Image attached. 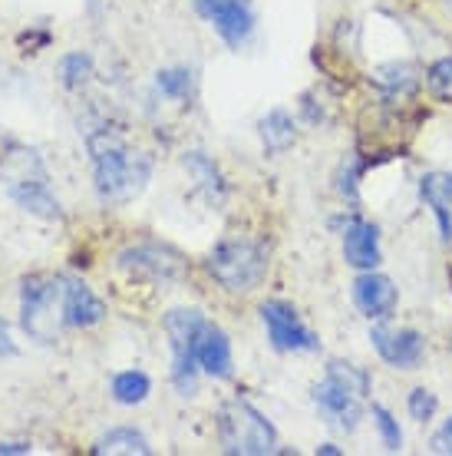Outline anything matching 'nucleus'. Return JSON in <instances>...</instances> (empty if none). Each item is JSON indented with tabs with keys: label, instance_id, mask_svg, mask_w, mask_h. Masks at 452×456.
Returning <instances> with one entry per match:
<instances>
[{
	"label": "nucleus",
	"instance_id": "nucleus-1",
	"mask_svg": "<svg viewBox=\"0 0 452 456\" xmlns=\"http://www.w3.org/2000/svg\"><path fill=\"white\" fill-rule=\"evenodd\" d=\"M93 175H96V192L102 202H129L142 192L152 172V159L142 152H133L123 139L100 129L90 136Z\"/></svg>",
	"mask_w": 452,
	"mask_h": 456
},
{
	"label": "nucleus",
	"instance_id": "nucleus-2",
	"mask_svg": "<svg viewBox=\"0 0 452 456\" xmlns=\"http://www.w3.org/2000/svg\"><path fill=\"white\" fill-rule=\"evenodd\" d=\"M205 268L225 291L245 295V291H254L264 281V274H268V251L261 248L258 241L228 239L208 255Z\"/></svg>",
	"mask_w": 452,
	"mask_h": 456
},
{
	"label": "nucleus",
	"instance_id": "nucleus-3",
	"mask_svg": "<svg viewBox=\"0 0 452 456\" xmlns=\"http://www.w3.org/2000/svg\"><path fill=\"white\" fill-rule=\"evenodd\" d=\"M370 390V374L360 370L357 364H343V361H330L324 384H317L314 400L320 413L340 423L343 430H353L360 420V397Z\"/></svg>",
	"mask_w": 452,
	"mask_h": 456
},
{
	"label": "nucleus",
	"instance_id": "nucleus-4",
	"mask_svg": "<svg viewBox=\"0 0 452 456\" xmlns=\"http://www.w3.org/2000/svg\"><path fill=\"white\" fill-rule=\"evenodd\" d=\"M222 446L225 453H241V456H261L274 453L278 434L274 427L264 420V413H258L248 400H228L222 407Z\"/></svg>",
	"mask_w": 452,
	"mask_h": 456
},
{
	"label": "nucleus",
	"instance_id": "nucleus-5",
	"mask_svg": "<svg viewBox=\"0 0 452 456\" xmlns=\"http://www.w3.org/2000/svg\"><path fill=\"white\" fill-rule=\"evenodd\" d=\"M205 331L202 311L175 308L165 314V334L172 344V380L182 397L195 394V364H198V338Z\"/></svg>",
	"mask_w": 452,
	"mask_h": 456
},
{
	"label": "nucleus",
	"instance_id": "nucleus-6",
	"mask_svg": "<svg viewBox=\"0 0 452 456\" xmlns=\"http://www.w3.org/2000/svg\"><path fill=\"white\" fill-rule=\"evenodd\" d=\"M23 331L40 344L57 341L60 328L67 321L63 308V281H46V278H30L23 285Z\"/></svg>",
	"mask_w": 452,
	"mask_h": 456
},
{
	"label": "nucleus",
	"instance_id": "nucleus-7",
	"mask_svg": "<svg viewBox=\"0 0 452 456\" xmlns=\"http://www.w3.org/2000/svg\"><path fill=\"white\" fill-rule=\"evenodd\" d=\"M4 179H7V189L11 195L20 202L27 212H34L40 218H60V202L50 195L46 189V179H44V169H40V159H36V152H27L23 149V169L13 172L4 166Z\"/></svg>",
	"mask_w": 452,
	"mask_h": 456
},
{
	"label": "nucleus",
	"instance_id": "nucleus-8",
	"mask_svg": "<svg viewBox=\"0 0 452 456\" xmlns=\"http://www.w3.org/2000/svg\"><path fill=\"white\" fill-rule=\"evenodd\" d=\"M261 321L278 351H314L317 347V334L307 328L287 301H268L261 308Z\"/></svg>",
	"mask_w": 452,
	"mask_h": 456
},
{
	"label": "nucleus",
	"instance_id": "nucleus-9",
	"mask_svg": "<svg viewBox=\"0 0 452 456\" xmlns=\"http://www.w3.org/2000/svg\"><path fill=\"white\" fill-rule=\"evenodd\" d=\"M195 11L212 20L228 46H241L251 34V0H195Z\"/></svg>",
	"mask_w": 452,
	"mask_h": 456
},
{
	"label": "nucleus",
	"instance_id": "nucleus-10",
	"mask_svg": "<svg viewBox=\"0 0 452 456\" xmlns=\"http://www.w3.org/2000/svg\"><path fill=\"white\" fill-rule=\"evenodd\" d=\"M119 268L156 278V281H175V278L185 274L182 255L175 248H169V245H136V248H125L119 255Z\"/></svg>",
	"mask_w": 452,
	"mask_h": 456
},
{
	"label": "nucleus",
	"instance_id": "nucleus-11",
	"mask_svg": "<svg viewBox=\"0 0 452 456\" xmlns=\"http://www.w3.org/2000/svg\"><path fill=\"white\" fill-rule=\"evenodd\" d=\"M370 341H374L376 354L396 370H416L423 364V354H426L423 334L413 328H400V331L396 328H374Z\"/></svg>",
	"mask_w": 452,
	"mask_h": 456
},
{
	"label": "nucleus",
	"instance_id": "nucleus-12",
	"mask_svg": "<svg viewBox=\"0 0 452 456\" xmlns=\"http://www.w3.org/2000/svg\"><path fill=\"white\" fill-rule=\"evenodd\" d=\"M396 285L386 278V274L376 272H363L357 281H353V305L360 308V314H367L370 321H383L393 314L396 308Z\"/></svg>",
	"mask_w": 452,
	"mask_h": 456
},
{
	"label": "nucleus",
	"instance_id": "nucleus-13",
	"mask_svg": "<svg viewBox=\"0 0 452 456\" xmlns=\"http://www.w3.org/2000/svg\"><path fill=\"white\" fill-rule=\"evenodd\" d=\"M343 258L360 272H374L380 265V228L374 222L353 218L343 228Z\"/></svg>",
	"mask_w": 452,
	"mask_h": 456
},
{
	"label": "nucleus",
	"instance_id": "nucleus-14",
	"mask_svg": "<svg viewBox=\"0 0 452 456\" xmlns=\"http://www.w3.org/2000/svg\"><path fill=\"white\" fill-rule=\"evenodd\" d=\"M63 281V308H67V324L73 328H93L106 318L102 301L93 295L90 288L83 285L79 278H60Z\"/></svg>",
	"mask_w": 452,
	"mask_h": 456
},
{
	"label": "nucleus",
	"instance_id": "nucleus-15",
	"mask_svg": "<svg viewBox=\"0 0 452 456\" xmlns=\"http://www.w3.org/2000/svg\"><path fill=\"white\" fill-rule=\"evenodd\" d=\"M419 192L440 222L442 241L452 239V172H426L419 179Z\"/></svg>",
	"mask_w": 452,
	"mask_h": 456
},
{
	"label": "nucleus",
	"instance_id": "nucleus-16",
	"mask_svg": "<svg viewBox=\"0 0 452 456\" xmlns=\"http://www.w3.org/2000/svg\"><path fill=\"white\" fill-rule=\"evenodd\" d=\"M198 364L205 374L218 377V380L231 377V344H228V334L222 328L205 324L202 338H198Z\"/></svg>",
	"mask_w": 452,
	"mask_h": 456
},
{
	"label": "nucleus",
	"instance_id": "nucleus-17",
	"mask_svg": "<svg viewBox=\"0 0 452 456\" xmlns=\"http://www.w3.org/2000/svg\"><path fill=\"white\" fill-rule=\"evenodd\" d=\"M258 129H261V142H264L268 152H287L297 139L295 119L284 113V110H271V113L261 119Z\"/></svg>",
	"mask_w": 452,
	"mask_h": 456
},
{
	"label": "nucleus",
	"instance_id": "nucleus-18",
	"mask_svg": "<svg viewBox=\"0 0 452 456\" xmlns=\"http://www.w3.org/2000/svg\"><path fill=\"white\" fill-rule=\"evenodd\" d=\"M93 453H123V456H146L152 453L149 440L139 430H129V427H119V430H109L106 436L96 440Z\"/></svg>",
	"mask_w": 452,
	"mask_h": 456
},
{
	"label": "nucleus",
	"instance_id": "nucleus-19",
	"mask_svg": "<svg viewBox=\"0 0 452 456\" xmlns=\"http://www.w3.org/2000/svg\"><path fill=\"white\" fill-rule=\"evenodd\" d=\"M149 377L142 370H123V374L113 377V397L125 407H136L149 397Z\"/></svg>",
	"mask_w": 452,
	"mask_h": 456
},
{
	"label": "nucleus",
	"instance_id": "nucleus-20",
	"mask_svg": "<svg viewBox=\"0 0 452 456\" xmlns=\"http://www.w3.org/2000/svg\"><path fill=\"white\" fill-rule=\"evenodd\" d=\"M185 166H189V172H192L195 179H198V185H202L205 192H208V199H212V202H222V199H225V185H222V175H218V169L208 159H205L202 152H189V156H185Z\"/></svg>",
	"mask_w": 452,
	"mask_h": 456
},
{
	"label": "nucleus",
	"instance_id": "nucleus-21",
	"mask_svg": "<svg viewBox=\"0 0 452 456\" xmlns=\"http://www.w3.org/2000/svg\"><path fill=\"white\" fill-rule=\"evenodd\" d=\"M90 73H93V60L86 53H67V57L60 60V80L69 90L83 86V83L90 80Z\"/></svg>",
	"mask_w": 452,
	"mask_h": 456
},
{
	"label": "nucleus",
	"instance_id": "nucleus-22",
	"mask_svg": "<svg viewBox=\"0 0 452 456\" xmlns=\"http://www.w3.org/2000/svg\"><path fill=\"white\" fill-rule=\"evenodd\" d=\"M374 423L376 430H380V440H383V446L390 450V453H396V450H403V430H400V423H396V417L386 407H380V403H374Z\"/></svg>",
	"mask_w": 452,
	"mask_h": 456
},
{
	"label": "nucleus",
	"instance_id": "nucleus-23",
	"mask_svg": "<svg viewBox=\"0 0 452 456\" xmlns=\"http://www.w3.org/2000/svg\"><path fill=\"white\" fill-rule=\"evenodd\" d=\"M426 83H430V90L436 93V96L452 100V57H440L436 63H430Z\"/></svg>",
	"mask_w": 452,
	"mask_h": 456
},
{
	"label": "nucleus",
	"instance_id": "nucleus-24",
	"mask_svg": "<svg viewBox=\"0 0 452 456\" xmlns=\"http://www.w3.org/2000/svg\"><path fill=\"white\" fill-rule=\"evenodd\" d=\"M156 83L165 96L182 100V96H189V90H192V73H189V69H182V67L179 69H162Z\"/></svg>",
	"mask_w": 452,
	"mask_h": 456
},
{
	"label": "nucleus",
	"instance_id": "nucleus-25",
	"mask_svg": "<svg viewBox=\"0 0 452 456\" xmlns=\"http://www.w3.org/2000/svg\"><path fill=\"white\" fill-rule=\"evenodd\" d=\"M407 403H409V417H413V420H419V423L432 420V417H436V407H440L436 394H432V390H426V387L413 390Z\"/></svg>",
	"mask_w": 452,
	"mask_h": 456
},
{
	"label": "nucleus",
	"instance_id": "nucleus-26",
	"mask_svg": "<svg viewBox=\"0 0 452 456\" xmlns=\"http://www.w3.org/2000/svg\"><path fill=\"white\" fill-rule=\"evenodd\" d=\"M432 450L436 453H452V417L440 427V434L432 436Z\"/></svg>",
	"mask_w": 452,
	"mask_h": 456
},
{
	"label": "nucleus",
	"instance_id": "nucleus-27",
	"mask_svg": "<svg viewBox=\"0 0 452 456\" xmlns=\"http://www.w3.org/2000/svg\"><path fill=\"white\" fill-rule=\"evenodd\" d=\"M17 354V347H13L11 334H7V324L0 321V357H13Z\"/></svg>",
	"mask_w": 452,
	"mask_h": 456
},
{
	"label": "nucleus",
	"instance_id": "nucleus-28",
	"mask_svg": "<svg viewBox=\"0 0 452 456\" xmlns=\"http://www.w3.org/2000/svg\"><path fill=\"white\" fill-rule=\"evenodd\" d=\"M0 453H27L23 444H0Z\"/></svg>",
	"mask_w": 452,
	"mask_h": 456
},
{
	"label": "nucleus",
	"instance_id": "nucleus-29",
	"mask_svg": "<svg viewBox=\"0 0 452 456\" xmlns=\"http://www.w3.org/2000/svg\"><path fill=\"white\" fill-rule=\"evenodd\" d=\"M317 453H327V456H340V450L334 444H324V446H317Z\"/></svg>",
	"mask_w": 452,
	"mask_h": 456
}]
</instances>
